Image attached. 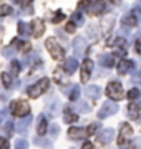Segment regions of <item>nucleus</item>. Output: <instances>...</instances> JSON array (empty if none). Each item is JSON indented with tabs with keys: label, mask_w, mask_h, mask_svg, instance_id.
Listing matches in <instances>:
<instances>
[{
	"label": "nucleus",
	"mask_w": 141,
	"mask_h": 149,
	"mask_svg": "<svg viewBox=\"0 0 141 149\" xmlns=\"http://www.w3.org/2000/svg\"><path fill=\"white\" fill-rule=\"evenodd\" d=\"M96 128H98V124H90V126L87 128V134H88V136H91V134H95Z\"/></svg>",
	"instance_id": "37998d69"
},
{
	"label": "nucleus",
	"mask_w": 141,
	"mask_h": 149,
	"mask_svg": "<svg viewBox=\"0 0 141 149\" xmlns=\"http://www.w3.org/2000/svg\"><path fill=\"white\" fill-rule=\"evenodd\" d=\"M63 70H65L68 74H73L78 70V60L75 58V56H71V58H68L65 61V65H63Z\"/></svg>",
	"instance_id": "dca6fc26"
},
{
	"label": "nucleus",
	"mask_w": 141,
	"mask_h": 149,
	"mask_svg": "<svg viewBox=\"0 0 141 149\" xmlns=\"http://www.w3.org/2000/svg\"><path fill=\"white\" fill-rule=\"evenodd\" d=\"M135 48H136V52H138V53L141 55V37L138 38V40H136V43H135Z\"/></svg>",
	"instance_id": "a18cd8bd"
},
{
	"label": "nucleus",
	"mask_w": 141,
	"mask_h": 149,
	"mask_svg": "<svg viewBox=\"0 0 141 149\" xmlns=\"http://www.w3.org/2000/svg\"><path fill=\"white\" fill-rule=\"evenodd\" d=\"M133 68H135V63L130 61V60H121V61L118 63V73L121 74V76L126 74V73H130Z\"/></svg>",
	"instance_id": "2eb2a0df"
},
{
	"label": "nucleus",
	"mask_w": 141,
	"mask_h": 149,
	"mask_svg": "<svg viewBox=\"0 0 141 149\" xmlns=\"http://www.w3.org/2000/svg\"><path fill=\"white\" fill-rule=\"evenodd\" d=\"M0 149H10V146H8V141H7L5 138H0Z\"/></svg>",
	"instance_id": "c03bdc74"
},
{
	"label": "nucleus",
	"mask_w": 141,
	"mask_h": 149,
	"mask_svg": "<svg viewBox=\"0 0 141 149\" xmlns=\"http://www.w3.org/2000/svg\"><path fill=\"white\" fill-rule=\"evenodd\" d=\"M47 129H48V123H47V118H45L43 114H40V116H38V124H37V133H38V136L42 138V136L47 133Z\"/></svg>",
	"instance_id": "f3484780"
},
{
	"label": "nucleus",
	"mask_w": 141,
	"mask_h": 149,
	"mask_svg": "<svg viewBox=\"0 0 141 149\" xmlns=\"http://www.w3.org/2000/svg\"><path fill=\"white\" fill-rule=\"evenodd\" d=\"M12 47H18V50L23 52V53H28V52L32 50V45H30L28 42H18V40H13Z\"/></svg>",
	"instance_id": "412c9836"
},
{
	"label": "nucleus",
	"mask_w": 141,
	"mask_h": 149,
	"mask_svg": "<svg viewBox=\"0 0 141 149\" xmlns=\"http://www.w3.org/2000/svg\"><path fill=\"white\" fill-rule=\"evenodd\" d=\"M47 111H48L50 116H57L60 113V101L57 100V98H50L48 101H47Z\"/></svg>",
	"instance_id": "f8f14e48"
},
{
	"label": "nucleus",
	"mask_w": 141,
	"mask_h": 149,
	"mask_svg": "<svg viewBox=\"0 0 141 149\" xmlns=\"http://www.w3.org/2000/svg\"><path fill=\"white\" fill-rule=\"evenodd\" d=\"M106 96H108L110 100H113V101L121 100V98L125 96V93H123V85L118 83V81L108 83V86H106Z\"/></svg>",
	"instance_id": "20e7f679"
},
{
	"label": "nucleus",
	"mask_w": 141,
	"mask_h": 149,
	"mask_svg": "<svg viewBox=\"0 0 141 149\" xmlns=\"http://www.w3.org/2000/svg\"><path fill=\"white\" fill-rule=\"evenodd\" d=\"M2 55H3L5 58H8V56L12 58V56L15 55V52H13V48H12V47H5L3 50H2Z\"/></svg>",
	"instance_id": "f704fd0d"
},
{
	"label": "nucleus",
	"mask_w": 141,
	"mask_h": 149,
	"mask_svg": "<svg viewBox=\"0 0 141 149\" xmlns=\"http://www.w3.org/2000/svg\"><path fill=\"white\" fill-rule=\"evenodd\" d=\"M43 33H45L43 20H42V18H35V20L32 22V35L35 38H40Z\"/></svg>",
	"instance_id": "6e6552de"
},
{
	"label": "nucleus",
	"mask_w": 141,
	"mask_h": 149,
	"mask_svg": "<svg viewBox=\"0 0 141 149\" xmlns=\"http://www.w3.org/2000/svg\"><path fill=\"white\" fill-rule=\"evenodd\" d=\"M113 138H114V131H113L111 128L103 129L101 133H98V141H100L101 144H108Z\"/></svg>",
	"instance_id": "ddd939ff"
},
{
	"label": "nucleus",
	"mask_w": 141,
	"mask_h": 149,
	"mask_svg": "<svg viewBox=\"0 0 141 149\" xmlns=\"http://www.w3.org/2000/svg\"><path fill=\"white\" fill-rule=\"evenodd\" d=\"M20 7L23 8V13H25V15H30V13L33 12V7H32V3H30V2H22V3H20Z\"/></svg>",
	"instance_id": "7c9ffc66"
},
{
	"label": "nucleus",
	"mask_w": 141,
	"mask_h": 149,
	"mask_svg": "<svg viewBox=\"0 0 141 149\" xmlns=\"http://www.w3.org/2000/svg\"><path fill=\"white\" fill-rule=\"evenodd\" d=\"M2 83H3V86H5L7 90H10L12 86H13V80H12V74L8 71L2 73Z\"/></svg>",
	"instance_id": "b1692460"
},
{
	"label": "nucleus",
	"mask_w": 141,
	"mask_h": 149,
	"mask_svg": "<svg viewBox=\"0 0 141 149\" xmlns=\"http://www.w3.org/2000/svg\"><path fill=\"white\" fill-rule=\"evenodd\" d=\"M75 28H76L75 23H73V22H68V23H66V27H65V30L68 33H73V32H75Z\"/></svg>",
	"instance_id": "79ce46f5"
},
{
	"label": "nucleus",
	"mask_w": 141,
	"mask_h": 149,
	"mask_svg": "<svg viewBox=\"0 0 141 149\" xmlns=\"http://www.w3.org/2000/svg\"><path fill=\"white\" fill-rule=\"evenodd\" d=\"M91 70H93V61L91 60H85L82 63V83H87L91 76Z\"/></svg>",
	"instance_id": "0eeeda50"
},
{
	"label": "nucleus",
	"mask_w": 141,
	"mask_h": 149,
	"mask_svg": "<svg viewBox=\"0 0 141 149\" xmlns=\"http://www.w3.org/2000/svg\"><path fill=\"white\" fill-rule=\"evenodd\" d=\"M58 131H60V128H58V124H52V126H50V136H52V138H57V136H58Z\"/></svg>",
	"instance_id": "4c0bfd02"
},
{
	"label": "nucleus",
	"mask_w": 141,
	"mask_h": 149,
	"mask_svg": "<svg viewBox=\"0 0 141 149\" xmlns=\"http://www.w3.org/2000/svg\"><path fill=\"white\" fill-rule=\"evenodd\" d=\"M113 22H114V17H113V15L105 17V18H103V23H101V25H103L105 30H110V28H111V23H113Z\"/></svg>",
	"instance_id": "c756f323"
},
{
	"label": "nucleus",
	"mask_w": 141,
	"mask_h": 149,
	"mask_svg": "<svg viewBox=\"0 0 141 149\" xmlns=\"http://www.w3.org/2000/svg\"><path fill=\"white\" fill-rule=\"evenodd\" d=\"M85 95H87V98H90V100H98V98H100V95H101V91H100V88H98V86L90 85V86H87Z\"/></svg>",
	"instance_id": "6ab92c4d"
},
{
	"label": "nucleus",
	"mask_w": 141,
	"mask_h": 149,
	"mask_svg": "<svg viewBox=\"0 0 141 149\" xmlns=\"http://www.w3.org/2000/svg\"><path fill=\"white\" fill-rule=\"evenodd\" d=\"M123 25H125V28L136 27V25H138V18L135 17V13H131V15L125 17V18H123Z\"/></svg>",
	"instance_id": "5701e85b"
},
{
	"label": "nucleus",
	"mask_w": 141,
	"mask_h": 149,
	"mask_svg": "<svg viewBox=\"0 0 141 149\" xmlns=\"http://www.w3.org/2000/svg\"><path fill=\"white\" fill-rule=\"evenodd\" d=\"M128 98H130L131 101L138 100V98H140V90H138V88H131V90L128 91Z\"/></svg>",
	"instance_id": "2f4dec72"
},
{
	"label": "nucleus",
	"mask_w": 141,
	"mask_h": 149,
	"mask_svg": "<svg viewBox=\"0 0 141 149\" xmlns=\"http://www.w3.org/2000/svg\"><path fill=\"white\" fill-rule=\"evenodd\" d=\"M63 18H65V15H63V13H61V12H57V13H55V17L53 18H52V22H53V23H60V22L63 20Z\"/></svg>",
	"instance_id": "58836bf2"
},
{
	"label": "nucleus",
	"mask_w": 141,
	"mask_h": 149,
	"mask_svg": "<svg viewBox=\"0 0 141 149\" xmlns=\"http://www.w3.org/2000/svg\"><path fill=\"white\" fill-rule=\"evenodd\" d=\"M71 22H73L75 25H82V23H83V15H82V12H75V13L71 15Z\"/></svg>",
	"instance_id": "c85d7f7f"
},
{
	"label": "nucleus",
	"mask_w": 141,
	"mask_h": 149,
	"mask_svg": "<svg viewBox=\"0 0 141 149\" xmlns=\"http://www.w3.org/2000/svg\"><path fill=\"white\" fill-rule=\"evenodd\" d=\"M116 111H118V104H114L113 101H106L103 106H101V109L98 111V118H100V119H105V118L114 114Z\"/></svg>",
	"instance_id": "423d86ee"
},
{
	"label": "nucleus",
	"mask_w": 141,
	"mask_h": 149,
	"mask_svg": "<svg viewBox=\"0 0 141 149\" xmlns=\"http://www.w3.org/2000/svg\"><path fill=\"white\" fill-rule=\"evenodd\" d=\"M73 50H75V55L76 56H82L87 50V40L83 37H76L73 40Z\"/></svg>",
	"instance_id": "1a4fd4ad"
},
{
	"label": "nucleus",
	"mask_w": 141,
	"mask_h": 149,
	"mask_svg": "<svg viewBox=\"0 0 141 149\" xmlns=\"http://www.w3.org/2000/svg\"><path fill=\"white\" fill-rule=\"evenodd\" d=\"M66 96L70 98V101H76L78 96H80V86L78 85H71L70 86V91L66 93Z\"/></svg>",
	"instance_id": "4be33fe9"
},
{
	"label": "nucleus",
	"mask_w": 141,
	"mask_h": 149,
	"mask_svg": "<svg viewBox=\"0 0 141 149\" xmlns=\"http://www.w3.org/2000/svg\"><path fill=\"white\" fill-rule=\"evenodd\" d=\"M82 149H93V144L90 143V141H87V143L83 144V148Z\"/></svg>",
	"instance_id": "de8ad7c7"
},
{
	"label": "nucleus",
	"mask_w": 141,
	"mask_h": 149,
	"mask_svg": "<svg viewBox=\"0 0 141 149\" xmlns=\"http://www.w3.org/2000/svg\"><path fill=\"white\" fill-rule=\"evenodd\" d=\"M3 133H5L8 138L13 134V121H12V119H8V121L3 124Z\"/></svg>",
	"instance_id": "cd10ccee"
},
{
	"label": "nucleus",
	"mask_w": 141,
	"mask_h": 149,
	"mask_svg": "<svg viewBox=\"0 0 141 149\" xmlns=\"http://www.w3.org/2000/svg\"><path fill=\"white\" fill-rule=\"evenodd\" d=\"M88 134H87V129H83V128H70L68 129V138L70 139H83V138H87Z\"/></svg>",
	"instance_id": "4468645a"
},
{
	"label": "nucleus",
	"mask_w": 141,
	"mask_h": 149,
	"mask_svg": "<svg viewBox=\"0 0 141 149\" xmlns=\"http://www.w3.org/2000/svg\"><path fill=\"white\" fill-rule=\"evenodd\" d=\"M35 144H37V146H48L50 141H47V139H43V138H40V136H37V138H35Z\"/></svg>",
	"instance_id": "ea45409f"
},
{
	"label": "nucleus",
	"mask_w": 141,
	"mask_h": 149,
	"mask_svg": "<svg viewBox=\"0 0 141 149\" xmlns=\"http://www.w3.org/2000/svg\"><path fill=\"white\" fill-rule=\"evenodd\" d=\"M17 30H18V33L22 35V38H25L28 35V25L25 23V22H18V25H17Z\"/></svg>",
	"instance_id": "a878e982"
},
{
	"label": "nucleus",
	"mask_w": 141,
	"mask_h": 149,
	"mask_svg": "<svg viewBox=\"0 0 141 149\" xmlns=\"http://www.w3.org/2000/svg\"><path fill=\"white\" fill-rule=\"evenodd\" d=\"M45 45H47V48H48V52H50V55H52L53 60H63L65 58V50L57 43L55 38H47Z\"/></svg>",
	"instance_id": "7ed1b4c3"
},
{
	"label": "nucleus",
	"mask_w": 141,
	"mask_h": 149,
	"mask_svg": "<svg viewBox=\"0 0 141 149\" xmlns=\"http://www.w3.org/2000/svg\"><path fill=\"white\" fill-rule=\"evenodd\" d=\"M7 114H8V109H2V111H0V124H2V121H3V118H5Z\"/></svg>",
	"instance_id": "49530a36"
},
{
	"label": "nucleus",
	"mask_w": 141,
	"mask_h": 149,
	"mask_svg": "<svg viewBox=\"0 0 141 149\" xmlns=\"http://www.w3.org/2000/svg\"><path fill=\"white\" fill-rule=\"evenodd\" d=\"M53 78L57 80V83H63V73H61V70H60V68H57V70H55Z\"/></svg>",
	"instance_id": "e433bc0d"
},
{
	"label": "nucleus",
	"mask_w": 141,
	"mask_h": 149,
	"mask_svg": "<svg viewBox=\"0 0 141 149\" xmlns=\"http://www.w3.org/2000/svg\"><path fill=\"white\" fill-rule=\"evenodd\" d=\"M98 63L101 65L103 68H111V66H114V58H113V55H108V53H105L100 56V60H98Z\"/></svg>",
	"instance_id": "a211bd4d"
},
{
	"label": "nucleus",
	"mask_w": 141,
	"mask_h": 149,
	"mask_svg": "<svg viewBox=\"0 0 141 149\" xmlns=\"http://www.w3.org/2000/svg\"><path fill=\"white\" fill-rule=\"evenodd\" d=\"M76 108H78V111H82V113H88L90 109H91V108L88 106V104H87L85 101H80L78 104H76Z\"/></svg>",
	"instance_id": "c9c22d12"
},
{
	"label": "nucleus",
	"mask_w": 141,
	"mask_h": 149,
	"mask_svg": "<svg viewBox=\"0 0 141 149\" xmlns=\"http://www.w3.org/2000/svg\"><path fill=\"white\" fill-rule=\"evenodd\" d=\"M15 148L17 149H28V143L25 141V139H17V143H15Z\"/></svg>",
	"instance_id": "72a5a7b5"
},
{
	"label": "nucleus",
	"mask_w": 141,
	"mask_h": 149,
	"mask_svg": "<svg viewBox=\"0 0 141 149\" xmlns=\"http://www.w3.org/2000/svg\"><path fill=\"white\" fill-rule=\"evenodd\" d=\"M125 45H126V42H125V38H116L114 40V47H118V48H125Z\"/></svg>",
	"instance_id": "a19ab883"
},
{
	"label": "nucleus",
	"mask_w": 141,
	"mask_h": 149,
	"mask_svg": "<svg viewBox=\"0 0 141 149\" xmlns=\"http://www.w3.org/2000/svg\"><path fill=\"white\" fill-rule=\"evenodd\" d=\"M63 119H65V123H68V124H70V123L78 121V114L71 113V111H70V108H66V109H65V118H63Z\"/></svg>",
	"instance_id": "393cba45"
},
{
	"label": "nucleus",
	"mask_w": 141,
	"mask_h": 149,
	"mask_svg": "<svg viewBox=\"0 0 141 149\" xmlns=\"http://www.w3.org/2000/svg\"><path fill=\"white\" fill-rule=\"evenodd\" d=\"M30 123H32V116H25L22 118L20 121L17 123V133H20L22 136L28 133V126H30Z\"/></svg>",
	"instance_id": "9b49d317"
},
{
	"label": "nucleus",
	"mask_w": 141,
	"mask_h": 149,
	"mask_svg": "<svg viewBox=\"0 0 141 149\" xmlns=\"http://www.w3.org/2000/svg\"><path fill=\"white\" fill-rule=\"evenodd\" d=\"M140 108H141V104H138V103H131L130 106H128V116H130L131 119H138V118L141 116Z\"/></svg>",
	"instance_id": "aec40b11"
},
{
	"label": "nucleus",
	"mask_w": 141,
	"mask_h": 149,
	"mask_svg": "<svg viewBox=\"0 0 141 149\" xmlns=\"http://www.w3.org/2000/svg\"><path fill=\"white\" fill-rule=\"evenodd\" d=\"M106 10V3L105 2H91L88 7V13L90 15H100Z\"/></svg>",
	"instance_id": "9d476101"
},
{
	"label": "nucleus",
	"mask_w": 141,
	"mask_h": 149,
	"mask_svg": "<svg viewBox=\"0 0 141 149\" xmlns=\"http://www.w3.org/2000/svg\"><path fill=\"white\" fill-rule=\"evenodd\" d=\"M48 86H50V80H48V78H40L35 85L28 88L27 93H28L30 98H38V96L43 95L45 91H48Z\"/></svg>",
	"instance_id": "f257e3e1"
},
{
	"label": "nucleus",
	"mask_w": 141,
	"mask_h": 149,
	"mask_svg": "<svg viewBox=\"0 0 141 149\" xmlns=\"http://www.w3.org/2000/svg\"><path fill=\"white\" fill-rule=\"evenodd\" d=\"M131 136H133V129H131V126L128 124V123H123V124H121V131H119V138H118L119 148H121V146H126L128 141L131 139Z\"/></svg>",
	"instance_id": "39448f33"
},
{
	"label": "nucleus",
	"mask_w": 141,
	"mask_h": 149,
	"mask_svg": "<svg viewBox=\"0 0 141 149\" xmlns=\"http://www.w3.org/2000/svg\"><path fill=\"white\" fill-rule=\"evenodd\" d=\"M12 13V7L10 5H0V17H5Z\"/></svg>",
	"instance_id": "473e14b6"
},
{
	"label": "nucleus",
	"mask_w": 141,
	"mask_h": 149,
	"mask_svg": "<svg viewBox=\"0 0 141 149\" xmlns=\"http://www.w3.org/2000/svg\"><path fill=\"white\" fill-rule=\"evenodd\" d=\"M22 70V63H18L17 60H12L10 63V74H18Z\"/></svg>",
	"instance_id": "bb28decb"
},
{
	"label": "nucleus",
	"mask_w": 141,
	"mask_h": 149,
	"mask_svg": "<svg viewBox=\"0 0 141 149\" xmlns=\"http://www.w3.org/2000/svg\"><path fill=\"white\" fill-rule=\"evenodd\" d=\"M10 111L12 114H15V116H18L20 119L25 116H30V104H28L27 101H12L10 103Z\"/></svg>",
	"instance_id": "f03ea898"
}]
</instances>
